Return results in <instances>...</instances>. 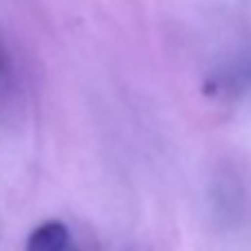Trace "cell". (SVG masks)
<instances>
[{"instance_id":"1","label":"cell","mask_w":251,"mask_h":251,"mask_svg":"<svg viewBox=\"0 0 251 251\" xmlns=\"http://www.w3.org/2000/svg\"><path fill=\"white\" fill-rule=\"evenodd\" d=\"M69 245V229L60 220L38 225L27 238V251H65Z\"/></svg>"},{"instance_id":"2","label":"cell","mask_w":251,"mask_h":251,"mask_svg":"<svg viewBox=\"0 0 251 251\" xmlns=\"http://www.w3.org/2000/svg\"><path fill=\"white\" fill-rule=\"evenodd\" d=\"M74 251H76V249H74Z\"/></svg>"}]
</instances>
